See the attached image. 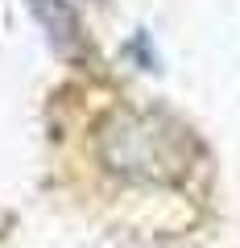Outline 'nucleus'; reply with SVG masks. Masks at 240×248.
<instances>
[{
    "label": "nucleus",
    "mask_w": 240,
    "mask_h": 248,
    "mask_svg": "<svg viewBox=\"0 0 240 248\" xmlns=\"http://www.w3.org/2000/svg\"><path fill=\"white\" fill-rule=\"evenodd\" d=\"M108 174L125 182H174L191 170V137L153 112H112L96 133Z\"/></svg>",
    "instance_id": "obj_1"
}]
</instances>
